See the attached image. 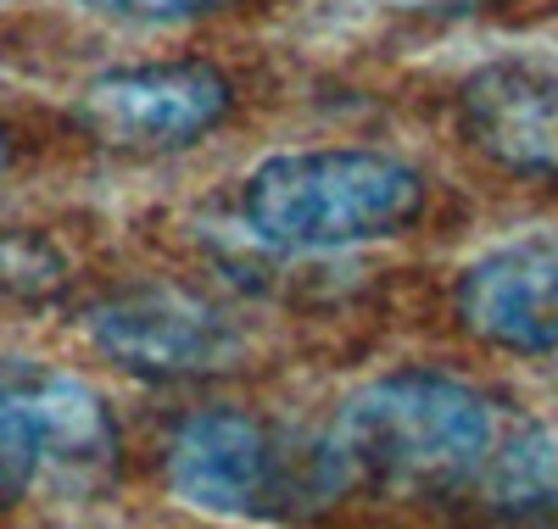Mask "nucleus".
Returning <instances> with one entry per match:
<instances>
[{
  "instance_id": "f8f14e48",
  "label": "nucleus",
  "mask_w": 558,
  "mask_h": 529,
  "mask_svg": "<svg viewBox=\"0 0 558 529\" xmlns=\"http://www.w3.org/2000/svg\"><path fill=\"white\" fill-rule=\"evenodd\" d=\"M0 496H12V491H7V479H0Z\"/></svg>"
},
{
  "instance_id": "f257e3e1",
  "label": "nucleus",
  "mask_w": 558,
  "mask_h": 529,
  "mask_svg": "<svg viewBox=\"0 0 558 529\" xmlns=\"http://www.w3.org/2000/svg\"><path fill=\"white\" fill-rule=\"evenodd\" d=\"M341 485L441 491L475 479L497 452V413L447 373H386L352 391L324 435Z\"/></svg>"
},
{
  "instance_id": "20e7f679",
  "label": "nucleus",
  "mask_w": 558,
  "mask_h": 529,
  "mask_svg": "<svg viewBox=\"0 0 558 529\" xmlns=\"http://www.w3.org/2000/svg\"><path fill=\"white\" fill-rule=\"evenodd\" d=\"M112 463L118 423L84 379L0 368V479L12 496L34 485H96Z\"/></svg>"
},
{
  "instance_id": "f03ea898",
  "label": "nucleus",
  "mask_w": 558,
  "mask_h": 529,
  "mask_svg": "<svg viewBox=\"0 0 558 529\" xmlns=\"http://www.w3.org/2000/svg\"><path fill=\"white\" fill-rule=\"evenodd\" d=\"M430 184L391 151L330 146L279 151L257 162L241 184V218L274 251H347L397 239L418 223Z\"/></svg>"
},
{
  "instance_id": "6e6552de",
  "label": "nucleus",
  "mask_w": 558,
  "mask_h": 529,
  "mask_svg": "<svg viewBox=\"0 0 558 529\" xmlns=\"http://www.w3.org/2000/svg\"><path fill=\"white\" fill-rule=\"evenodd\" d=\"M89 334L107 357H118L134 373H207L223 368L235 352V334L229 323L179 291H134V296H112L107 307L89 312Z\"/></svg>"
},
{
  "instance_id": "423d86ee",
  "label": "nucleus",
  "mask_w": 558,
  "mask_h": 529,
  "mask_svg": "<svg viewBox=\"0 0 558 529\" xmlns=\"http://www.w3.org/2000/svg\"><path fill=\"white\" fill-rule=\"evenodd\" d=\"M458 318L475 341L553 357L558 352V229L520 234L508 246L475 257L458 279Z\"/></svg>"
},
{
  "instance_id": "7ed1b4c3",
  "label": "nucleus",
  "mask_w": 558,
  "mask_h": 529,
  "mask_svg": "<svg viewBox=\"0 0 558 529\" xmlns=\"http://www.w3.org/2000/svg\"><path fill=\"white\" fill-rule=\"evenodd\" d=\"M168 491L218 518H286L341 491L330 446H302L246 407H196L162 452Z\"/></svg>"
},
{
  "instance_id": "9b49d317",
  "label": "nucleus",
  "mask_w": 558,
  "mask_h": 529,
  "mask_svg": "<svg viewBox=\"0 0 558 529\" xmlns=\"http://www.w3.org/2000/svg\"><path fill=\"white\" fill-rule=\"evenodd\" d=\"M12 162H17V146H12V134H7V128H0V179H7V173H12Z\"/></svg>"
},
{
  "instance_id": "9d476101",
  "label": "nucleus",
  "mask_w": 558,
  "mask_h": 529,
  "mask_svg": "<svg viewBox=\"0 0 558 529\" xmlns=\"http://www.w3.org/2000/svg\"><path fill=\"white\" fill-rule=\"evenodd\" d=\"M375 7H391V12H475L486 0H375Z\"/></svg>"
},
{
  "instance_id": "0eeeda50",
  "label": "nucleus",
  "mask_w": 558,
  "mask_h": 529,
  "mask_svg": "<svg viewBox=\"0 0 558 529\" xmlns=\"http://www.w3.org/2000/svg\"><path fill=\"white\" fill-rule=\"evenodd\" d=\"M463 134L502 173L558 184V73L536 62H492L458 89Z\"/></svg>"
},
{
  "instance_id": "1a4fd4ad",
  "label": "nucleus",
  "mask_w": 558,
  "mask_h": 529,
  "mask_svg": "<svg viewBox=\"0 0 558 529\" xmlns=\"http://www.w3.org/2000/svg\"><path fill=\"white\" fill-rule=\"evenodd\" d=\"M78 7L118 23H196V17L229 12L235 0H78Z\"/></svg>"
},
{
  "instance_id": "39448f33",
  "label": "nucleus",
  "mask_w": 558,
  "mask_h": 529,
  "mask_svg": "<svg viewBox=\"0 0 558 529\" xmlns=\"http://www.w3.org/2000/svg\"><path fill=\"white\" fill-rule=\"evenodd\" d=\"M235 112V84L213 62H140L89 78L78 123L112 151H184Z\"/></svg>"
}]
</instances>
